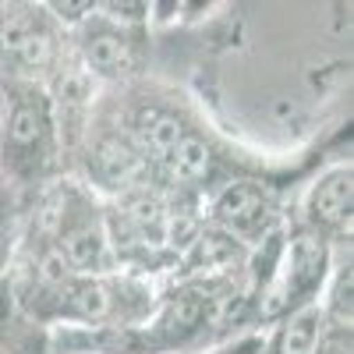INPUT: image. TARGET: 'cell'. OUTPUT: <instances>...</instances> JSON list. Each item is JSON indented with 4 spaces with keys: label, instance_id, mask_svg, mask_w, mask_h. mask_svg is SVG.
Returning <instances> with one entry per match:
<instances>
[{
    "label": "cell",
    "instance_id": "3957f363",
    "mask_svg": "<svg viewBox=\"0 0 354 354\" xmlns=\"http://www.w3.org/2000/svg\"><path fill=\"white\" fill-rule=\"evenodd\" d=\"M50 245L64 255V262L71 266L75 277L78 273L100 277L110 266V230L78 192H68L64 220H61V227H57Z\"/></svg>",
    "mask_w": 354,
    "mask_h": 354
},
{
    "label": "cell",
    "instance_id": "52a82bcc",
    "mask_svg": "<svg viewBox=\"0 0 354 354\" xmlns=\"http://www.w3.org/2000/svg\"><path fill=\"white\" fill-rule=\"evenodd\" d=\"M88 167L100 177V185L106 188H131L142 185L145 174H149V163L138 156V149L131 145V138L121 135H106L93 145V156H88Z\"/></svg>",
    "mask_w": 354,
    "mask_h": 354
},
{
    "label": "cell",
    "instance_id": "d6986e66",
    "mask_svg": "<svg viewBox=\"0 0 354 354\" xmlns=\"http://www.w3.org/2000/svg\"><path fill=\"white\" fill-rule=\"evenodd\" d=\"M4 220H8V185L0 177V227H4Z\"/></svg>",
    "mask_w": 354,
    "mask_h": 354
},
{
    "label": "cell",
    "instance_id": "8fae6325",
    "mask_svg": "<svg viewBox=\"0 0 354 354\" xmlns=\"http://www.w3.org/2000/svg\"><path fill=\"white\" fill-rule=\"evenodd\" d=\"M322 308L319 301L298 308L280 319L277 333L266 340V354H312L315 344H319V333H322Z\"/></svg>",
    "mask_w": 354,
    "mask_h": 354
},
{
    "label": "cell",
    "instance_id": "277c9868",
    "mask_svg": "<svg viewBox=\"0 0 354 354\" xmlns=\"http://www.w3.org/2000/svg\"><path fill=\"white\" fill-rule=\"evenodd\" d=\"M0 57L18 71H46L57 61V36L43 8H15L0 15Z\"/></svg>",
    "mask_w": 354,
    "mask_h": 354
},
{
    "label": "cell",
    "instance_id": "ba28073f",
    "mask_svg": "<svg viewBox=\"0 0 354 354\" xmlns=\"http://www.w3.org/2000/svg\"><path fill=\"white\" fill-rule=\"evenodd\" d=\"M270 195L266 188H259L255 181H238V185H227L216 202H213V216L220 227H227L230 234H252L266 223L270 216Z\"/></svg>",
    "mask_w": 354,
    "mask_h": 354
},
{
    "label": "cell",
    "instance_id": "2e32d148",
    "mask_svg": "<svg viewBox=\"0 0 354 354\" xmlns=\"http://www.w3.org/2000/svg\"><path fill=\"white\" fill-rule=\"evenodd\" d=\"M262 347H266L262 337H245V340L230 344V347H223V351H213V354H259Z\"/></svg>",
    "mask_w": 354,
    "mask_h": 354
},
{
    "label": "cell",
    "instance_id": "5b68a950",
    "mask_svg": "<svg viewBox=\"0 0 354 354\" xmlns=\"http://www.w3.org/2000/svg\"><path fill=\"white\" fill-rule=\"evenodd\" d=\"M82 61L100 78H121L135 68V39L121 21L88 15L82 21Z\"/></svg>",
    "mask_w": 354,
    "mask_h": 354
},
{
    "label": "cell",
    "instance_id": "6da1fadb",
    "mask_svg": "<svg viewBox=\"0 0 354 354\" xmlns=\"http://www.w3.org/2000/svg\"><path fill=\"white\" fill-rule=\"evenodd\" d=\"M326 270H330L326 241H322L319 234L298 230L287 241V248L280 252L273 273H270V287L262 294V315L266 319H283L290 312L312 305L322 280H326Z\"/></svg>",
    "mask_w": 354,
    "mask_h": 354
},
{
    "label": "cell",
    "instance_id": "30bf717a",
    "mask_svg": "<svg viewBox=\"0 0 354 354\" xmlns=\"http://www.w3.org/2000/svg\"><path fill=\"white\" fill-rule=\"evenodd\" d=\"M205 312H209V305H205V298H198V294H174L163 305V312L156 315V326H149L145 337L138 333V344L153 347V351L181 344L205 322Z\"/></svg>",
    "mask_w": 354,
    "mask_h": 354
},
{
    "label": "cell",
    "instance_id": "e0dca14e",
    "mask_svg": "<svg viewBox=\"0 0 354 354\" xmlns=\"http://www.w3.org/2000/svg\"><path fill=\"white\" fill-rule=\"evenodd\" d=\"M4 128H8V88H0V142H4Z\"/></svg>",
    "mask_w": 354,
    "mask_h": 354
},
{
    "label": "cell",
    "instance_id": "ac0fdd59",
    "mask_svg": "<svg viewBox=\"0 0 354 354\" xmlns=\"http://www.w3.org/2000/svg\"><path fill=\"white\" fill-rule=\"evenodd\" d=\"M8 312H11V290H8V283H0V322L8 319Z\"/></svg>",
    "mask_w": 354,
    "mask_h": 354
},
{
    "label": "cell",
    "instance_id": "8992f818",
    "mask_svg": "<svg viewBox=\"0 0 354 354\" xmlns=\"http://www.w3.org/2000/svg\"><path fill=\"white\" fill-rule=\"evenodd\" d=\"M351 209H354V174H351V167L326 170L305 198V213H308V223L315 230H340L344 223H351Z\"/></svg>",
    "mask_w": 354,
    "mask_h": 354
},
{
    "label": "cell",
    "instance_id": "7c38bea8",
    "mask_svg": "<svg viewBox=\"0 0 354 354\" xmlns=\"http://www.w3.org/2000/svg\"><path fill=\"white\" fill-rule=\"evenodd\" d=\"M163 170L170 174L174 185L177 181H181V185H198V181H205V177L213 174V149L198 135H185Z\"/></svg>",
    "mask_w": 354,
    "mask_h": 354
},
{
    "label": "cell",
    "instance_id": "4fadbf2b",
    "mask_svg": "<svg viewBox=\"0 0 354 354\" xmlns=\"http://www.w3.org/2000/svg\"><path fill=\"white\" fill-rule=\"evenodd\" d=\"M322 308V322L337 330H351V319H354V273H351V262L337 266L333 273V287H330V301L319 305Z\"/></svg>",
    "mask_w": 354,
    "mask_h": 354
},
{
    "label": "cell",
    "instance_id": "7a4b0ae2",
    "mask_svg": "<svg viewBox=\"0 0 354 354\" xmlns=\"http://www.w3.org/2000/svg\"><path fill=\"white\" fill-rule=\"evenodd\" d=\"M53 100L39 85H15L8 93V128L0 156L15 170H36L53 145Z\"/></svg>",
    "mask_w": 354,
    "mask_h": 354
},
{
    "label": "cell",
    "instance_id": "ffe728a7",
    "mask_svg": "<svg viewBox=\"0 0 354 354\" xmlns=\"http://www.w3.org/2000/svg\"><path fill=\"white\" fill-rule=\"evenodd\" d=\"M259 354H266V347H262V351H259Z\"/></svg>",
    "mask_w": 354,
    "mask_h": 354
},
{
    "label": "cell",
    "instance_id": "9a60e30c",
    "mask_svg": "<svg viewBox=\"0 0 354 354\" xmlns=\"http://www.w3.org/2000/svg\"><path fill=\"white\" fill-rule=\"evenodd\" d=\"M50 11H57L61 21H85L96 11V4H50Z\"/></svg>",
    "mask_w": 354,
    "mask_h": 354
},
{
    "label": "cell",
    "instance_id": "9c48e42d",
    "mask_svg": "<svg viewBox=\"0 0 354 354\" xmlns=\"http://www.w3.org/2000/svg\"><path fill=\"white\" fill-rule=\"evenodd\" d=\"M185 124L177 121V117L170 110H160V106H149V110H142L138 113V121H135V131H131V145L138 149V156L153 167H167L174 149L181 145L185 138Z\"/></svg>",
    "mask_w": 354,
    "mask_h": 354
},
{
    "label": "cell",
    "instance_id": "5bb4252c",
    "mask_svg": "<svg viewBox=\"0 0 354 354\" xmlns=\"http://www.w3.org/2000/svg\"><path fill=\"white\" fill-rule=\"evenodd\" d=\"M312 354H354V333L337 330V326H322L319 344H315Z\"/></svg>",
    "mask_w": 354,
    "mask_h": 354
}]
</instances>
